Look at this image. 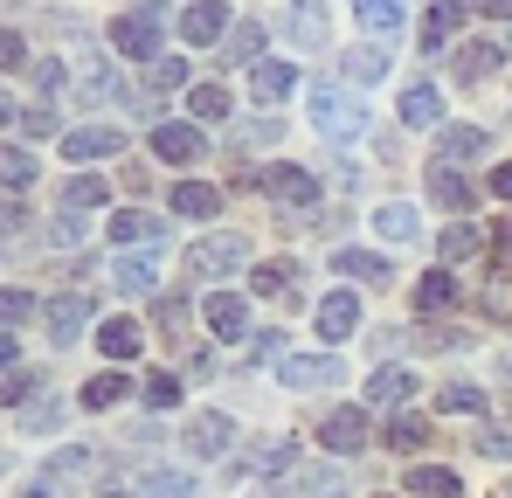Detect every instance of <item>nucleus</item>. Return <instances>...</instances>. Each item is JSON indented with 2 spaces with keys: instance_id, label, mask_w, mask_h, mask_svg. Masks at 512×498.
I'll return each instance as SVG.
<instances>
[{
  "instance_id": "nucleus-12",
  "label": "nucleus",
  "mask_w": 512,
  "mask_h": 498,
  "mask_svg": "<svg viewBox=\"0 0 512 498\" xmlns=\"http://www.w3.org/2000/svg\"><path fill=\"white\" fill-rule=\"evenodd\" d=\"M229 443H236V422H229V415H194V422H187V450H194V457H222V450H229Z\"/></svg>"
},
{
  "instance_id": "nucleus-39",
  "label": "nucleus",
  "mask_w": 512,
  "mask_h": 498,
  "mask_svg": "<svg viewBox=\"0 0 512 498\" xmlns=\"http://www.w3.org/2000/svg\"><path fill=\"white\" fill-rule=\"evenodd\" d=\"M450 298H457V277H450V270H429L423 284H416V305H423V312H443Z\"/></svg>"
},
{
  "instance_id": "nucleus-8",
  "label": "nucleus",
  "mask_w": 512,
  "mask_h": 498,
  "mask_svg": "<svg viewBox=\"0 0 512 498\" xmlns=\"http://www.w3.org/2000/svg\"><path fill=\"white\" fill-rule=\"evenodd\" d=\"M111 284H118V291H160V243L118 256V263H111Z\"/></svg>"
},
{
  "instance_id": "nucleus-27",
  "label": "nucleus",
  "mask_w": 512,
  "mask_h": 498,
  "mask_svg": "<svg viewBox=\"0 0 512 498\" xmlns=\"http://www.w3.org/2000/svg\"><path fill=\"white\" fill-rule=\"evenodd\" d=\"M457 21H464V7H457V0H436V7L423 14V42H429V56H436V49H443V42L457 35Z\"/></svg>"
},
{
  "instance_id": "nucleus-53",
  "label": "nucleus",
  "mask_w": 512,
  "mask_h": 498,
  "mask_svg": "<svg viewBox=\"0 0 512 498\" xmlns=\"http://www.w3.org/2000/svg\"><path fill=\"white\" fill-rule=\"evenodd\" d=\"M250 353H256V360H277V353H284V332H263Z\"/></svg>"
},
{
  "instance_id": "nucleus-28",
  "label": "nucleus",
  "mask_w": 512,
  "mask_h": 498,
  "mask_svg": "<svg viewBox=\"0 0 512 498\" xmlns=\"http://www.w3.org/2000/svg\"><path fill=\"white\" fill-rule=\"evenodd\" d=\"M381 77H388V49H374V42L346 49V83H381Z\"/></svg>"
},
{
  "instance_id": "nucleus-2",
  "label": "nucleus",
  "mask_w": 512,
  "mask_h": 498,
  "mask_svg": "<svg viewBox=\"0 0 512 498\" xmlns=\"http://www.w3.org/2000/svg\"><path fill=\"white\" fill-rule=\"evenodd\" d=\"M160 35H167L160 0H139L132 14L111 21V49H118V56H139V63H160Z\"/></svg>"
},
{
  "instance_id": "nucleus-19",
  "label": "nucleus",
  "mask_w": 512,
  "mask_h": 498,
  "mask_svg": "<svg viewBox=\"0 0 512 498\" xmlns=\"http://www.w3.org/2000/svg\"><path fill=\"white\" fill-rule=\"evenodd\" d=\"M84 471H97V450H84V443H63L56 457H49V471H42V485H70V478H84Z\"/></svg>"
},
{
  "instance_id": "nucleus-4",
  "label": "nucleus",
  "mask_w": 512,
  "mask_h": 498,
  "mask_svg": "<svg viewBox=\"0 0 512 498\" xmlns=\"http://www.w3.org/2000/svg\"><path fill=\"white\" fill-rule=\"evenodd\" d=\"M346 381V367H340V353L326 346V353H291L284 367H277V388H340Z\"/></svg>"
},
{
  "instance_id": "nucleus-26",
  "label": "nucleus",
  "mask_w": 512,
  "mask_h": 498,
  "mask_svg": "<svg viewBox=\"0 0 512 498\" xmlns=\"http://www.w3.org/2000/svg\"><path fill=\"white\" fill-rule=\"evenodd\" d=\"M353 14H360V28H367V35H381V42L402 28V0H353Z\"/></svg>"
},
{
  "instance_id": "nucleus-7",
  "label": "nucleus",
  "mask_w": 512,
  "mask_h": 498,
  "mask_svg": "<svg viewBox=\"0 0 512 498\" xmlns=\"http://www.w3.org/2000/svg\"><path fill=\"white\" fill-rule=\"evenodd\" d=\"M319 443H326L333 457H360V450H367V415L360 409H333L326 429H319Z\"/></svg>"
},
{
  "instance_id": "nucleus-22",
  "label": "nucleus",
  "mask_w": 512,
  "mask_h": 498,
  "mask_svg": "<svg viewBox=\"0 0 512 498\" xmlns=\"http://www.w3.org/2000/svg\"><path fill=\"white\" fill-rule=\"evenodd\" d=\"M215 208H222V194H215L208 180H180V187H173V215L201 222V215H215Z\"/></svg>"
},
{
  "instance_id": "nucleus-14",
  "label": "nucleus",
  "mask_w": 512,
  "mask_h": 498,
  "mask_svg": "<svg viewBox=\"0 0 512 498\" xmlns=\"http://www.w3.org/2000/svg\"><path fill=\"white\" fill-rule=\"evenodd\" d=\"M409 395H416V374H409V367H374V374H367V402H374V409H402Z\"/></svg>"
},
{
  "instance_id": "nucleus-1",
  "label": "nucleus",
  "mask_w": 512,
  "mask_h": 498,
  "mask_svg": "<svg viewBox=\"0 0 512 498\" xmlns=\"http://www.w3.org/2000/svg\"><path fill=\"white\" fill-rule=\"evenodd\" d=\"M312 125H319L326 139L353 146V139H367V104H360L353 90H340V83H312Z\"/></svg>"
},
{
  "instance_id": "nucleus-38",
  "label": "nucleus",
  "mask_w": 512,
  "mask_h": 498,
  "mask_svg": "<svg viewBox=\"0 0 512 498\" xmlns=\"http://www.w3.org/2000/svg\"><path fill=\"white\" fill-rule=\"evenodd\" d=\"M139 498H194V478L187 471H153V478H139Z\"/></svg>"
},
{
  "instance_id": "nucleus-46",
  "label": "nucleus",
  "mask_w": 512,
  "mask_h": 498,
  "mask_svg": "<svg viewBox=\"0 0 512 498\" xmlns=\"http://www.w3.org/2000/svg\"><path fill=\"white\" fill-rule=\"evenodd\" d=\"M28 180H35V160H28V153H21V146H7V187H14V194H21V187H28Z\"/></svg>"
},
{
  "instance_id": "nucleus-32",
  "label": "nucleus",
  "mask_w": 512,
  "mask_h": 498,
  "mask_svg": "<svg viewBox=\"0 0 512 498\" xmlns=\"http://www.w3.org/2000/svg\"><path fill=\"white\" fill-rule=\"evenodd\" d=\"M125 395H132V381H125L118 367H104V374L84 388V409H111V402H125Z\"/></svg>"
},
{
  "instance_id": "nucleus-51",
  "label": "nucleus",
  "mask_w": 512,
  "mask_h": 498,
  "mask_svg": "<svg viewBox=\"0 0 512 498\" xmlns=\"http://www.w3.org/2000/svg\"><path fill=\"white\" fill-rule=\"evenodd\" d=\"M243 139H250V146H277V118H256Z\"/></svg>"
},
{
  "instance_id": "nucleus-58",
  "label": "nucleus",
  "mask_w": 512,
  "mask_h": 498,
  "mask_svg": "<svg viewBox=\"0 0 512 498\" xmlns=\"http://www.w3.org/2000/svg\"><path fill=\"white\" fill-rule=\"evenodd\" d=\"M21 498H63V492L56 485H35V492H21Z\"/></svg>"
},
{
  "instance_id": "nucleus-15",
  "label": "nucleus",
  "mask_w": 512,
  "mask_h": 498,
  "mask_svg": "<svg viewBox=\"0 0 512 498\" xmlns=\"http://www.w3.org/2000/svg\"><path fill=\"white\" fill-rule=\"evenodd\" d=\"M326 35H333L326 0H298V7H291V42H298V49H326Z\"/></svg>"
},
{
  "instance_id": "nucleus-31",
  "label": "nucleus",
  "mask_w": 512,
  "mask_h": 498,
  "mask_svg": "<svg viewBox=\"0 0 512 498\" xmlns=\"http://www.w3.org/2000/svg\"><path fill=\"white\" fill-rule=\"evenodd\" d=\"M291 63H256V77H250V90L263 97V104H277V97H291Z\"/></svg>"
},
{
  "instance_id": "nucleus-35",
  "label": "nucleus",
  "mask_w": 512,
  "mask_h": 498,
  "mask_svg": "<svg viewBox=\"0 0 512 498\" xmlns=\"http://www.w3.org/2000/svg\"><path fill=\"white\" fill-rule=\"evenodd\" d=\"M187 111H194L201 125H222V118H229V90H222V83H201V90L187 97Z\"/></svg>"
},
{
  "instance_id": "nucleus-25",
  "label": "nucleus",
  "mask_w": 512,
  "mask_h": 498,
  "mask_svg": "<svg viewBox=\"0 0 512 498\" xmlns=\"http://www.w3.org/2000/svg\"><path fill=\"white\" fill-rule=\"evenodd\" d=\"M374 229H381L388 243H416V236H423V222H416V208H409V201H388V208L374 215Z\"/></svg>"
},
{
  "instance_id": "nucleus-33",
  "label": "nucleus",
  "mask_w": 512,
  "mask_h": 498,
  "mask_svg": "<svg viewBox=\"0 0 512 498\" xmlns=\"http://www.w3.org/2000/svg\"><path fill=\"white\" fill-rule=\"evenodd\" d=\"M436 409L478 415V409H485V388H478V381H450V388H436Z\"/></svg>"
},
{
  "instance_id": "nucleus-42",
  "label": "nucleus",
  "mask_w": 512,
  "mask_h": 498,
  "mask_svg": "<svg viewBox=\"0 0 512 498\" xmlns=\"http://www.w3.org/2000/svg\"><path fill=\"white\" fill-rule=\"evenodd\" d=\"M146 83H153V90H180V83H187V63H180V56H160V63H146Z\"/></svg>"
},
{
  "instance_id": "nucleus-40",
  "label": "nucleus",
  "mask_w": 512,
  "mask_h": 498,
  "mask_svg": "<svg viewBox=\"0 0 512 498\" xmlns=\"http://www.w3.org/2000/svg\"><path fill=\"white\" fill-rule=\"evenodd\" d=\"M423 443H429L423 415H395V422H388V450H423Z\"/></svg>"
},
{
  "instance_id": "nucleus-6",
  "label": "nucleus",
  "mask_w": 512,
  "mask_h": 498,
  "mask_svg": "<svg viewBox=\"0 0 512 498\" xmlns=\"http://www.w3.org/2000/svg\"><path fill=\"white\" fill-rule=\"evenodd\" d=\"M42 326H49V339H56V346L84 339V326H90V298H77V291H70V298H49V305H42Z\"/></svg>"
},
{
  "instance_id": "nucleus-16",
  "label": "nucleus",
  "mask_w": 512,
  "mask_h": 498,
  "mask_svg": "<svg viewBox=\"0 0 512 498\" xmlns=\"http://www.w3.org/2000/svg\"><path fill=\"white\" fill-rule=\"evenodd\" d=\"M492 139L478 132V125H436V160L443 166H457V160H478Z\"/></svg>"
},
{
  "instance_id": "nucleus-24",
  "label": "nucleus",
  "mask_w": 512,
  "mask_h": 498,
  "mask_svg": "<svg viewBox=\"0 0 512 498\" xmlns=\"http://www.w3.org/2000/svg\"><path fill=\"white\" fill-rule=\"evenodd\" d=\"M409 492L416 498H464V485H457V471H443V464H416V471H409Z\"/></svg>"
},
{
  "instance_id": "nucleus-34",
  "label": "nucleus",
  "mask_w": 512,
  "mask_h": 498,
  "mask_svg": "<svg viewBox=\"0 0 512 498\" xmlns=\"http://www.w3.org/2000/svg\"><path fill=\"white\" fill-rule=\"evenodd\" d=\"M471 450L492 457V464H512V422H485V429L471 436Z\"/></svg>"
},
{
  "instance_id": "nucleus-20",
  "label": "nucleus",
  "mask_w": 512,
  "mask_h": 498,
  "mask_svg": "<svg viewBox=\"0 0 512 498\" xmlns=\"http://www.w3.org/2000/svg\"><path fill=\"white\" fill-rule=\"evenodd\" d=\"M333 270H340V277H360V284H388V277H395V263L374 256V249H340Z\"/></svg>"
},
{
  "instance_id": "nucleus-52",
  "label": "nucleus",
  "mask_w": 512,
  "mask_h": 498,
  "mask_svg": "<svg viewBox=\"0 0 512 498\" xmlns=\"http://www.w3.org/2000/svg\"><path fill=\"white\" fill-rule=\"evenodd\" d=\"M312 498H346V478H326V471H319V478H312Z\"/></svg>"
},
{
  "instance_id": "nucleus-36",
  "label": "nucleus",
  "mask_w": 512,
  "mask_h": 498,
  "mask_svg": "<svg viewBox=\"0 0 512 498\" xmlns=\"http://www.w3.org/2000/svg\"><path fill=\"white\" fill-rule=\"evenodd\" d=\"M291 277H298V263H284V256H277V263H263V270H256L250 284H256V298H291Z\"/></svg>"
},
{
  "instance_id": "nucleus-18",
  "label": "nucleus",
  "mask_w": 512,
  "mask_h": 498,
  "mask_svg": "<svg viewBox=\"0 0 512 498\" xmlns=\"http://www.w3.org/2000/svg\"><path fill=\"white\" fill-rule=\"evenodd\" d=\"M153 153L173 160V166H194L201 160V132H194V125H160V132H153Z\"/></svg>"
},
{
  "instance_id": "nucleus-29",
  "label": "nucleus",
  "mask_w": 512,
  "mask_h": 498,
  "mask_svg": "<svg viewBox=\"0 0 512 498\" xmlns=\"http://www.w3.org/2000/svg\"><path fill=\"white\" fill-rule=\"evenodd\" d=\"M402 118H409V125H436V118H443L436 83H409V90H402Z\"/></svg>"
},
{
  "instance_id": "nucleus-21",
  "label": "nucleus",
  "mask_w": 512,
  "mask_h": 498,
  "mask_svg": "<svg viewBox=\"0 0 512 498\" xmlns=\"http://www.w3.org/2000/svg\"><path fill=\"white\" fill-rule=\"evenodd\" d=\"M499 63H506L499 42H464V49H457V77H464V83H485Z\"/></svg>"
},
{
  "instance_id": "nucleus-45",
  "label": "nucleus",
  "mask_w": 512,
  "mask_h": 498,
  "mask_svg": "<svg viewBox=\"0 0 512 498\" xmlns=\"http://www.w3.org/2000/svg\"><path fill=\"white\" fill-rule=\"evenodd\" d=\"M256 49H263V28H256V21H243V28L229 35V63H250Z\"/></svg>"
},
{
  "instance_id": "nucleus-13",
  "label": "nucleus",
  "mask_w": 512,
  "mask_h": 498,
  "mask_svg": "<svg viewBox=\"0 0 512 498\" xmlns=\"http://www.w3.org/2000/svg\"><path fill=\"white\" fill-rule=\"evenodd\" d=\"M208 332L215 339H243L250 332V305L236 291H208Z\"/></svg>"
},
{
  "instance_id": "nucleus-50",
  "label": "nucleus",
  "mask_w": 512,
  "mask_h": 498,
  "mask_svg": "<svg viewBox=\"0 0 512 498\" xmlns=\"http://www.w3.org/2000/svg\"><path fill=\"white\" fill-rule=\"evenodd\" d=\"M77 236H84V222H77V215H56V229H49V243H77Z\"/></svg>"
},
{
  "instance_id": "nucleus-57",
  "label": "nucleus",
  "mask_w": 512,
  "mask_h": 498,
  "mask_svg": "<svg viewBox=\"0 0 512 498\" xmlns=\"http://www.w3.org/2000/svg\"><path fill=\"white\" fill-rule=\"evenodd\" d=\"M492 374H499V388L512 395V353H499V360H492Z\"/></svg>"
},
{
  "instance_id": "nucleus-41",
  "label": "nucleus",
  "mask_w": 512,
  "mask_h": 498,
  "mask_svg": "<svg viewBox=\"0 0 512 498\" xmlns=\"http://www.w3.org/2000/svg\"><path fill=\"white\" fill-rule=\"evenodd\" d=\"M14 111V132H56V111L49 104H7Z\"/></svg>"
},
{
  "instance_id": "nucleus-37",
  "label": "nucleus",
  "mask_w": 512,
  "mask_h": 498,
  "mask_svg": "<svg viewBox=\"0 0 512 498\" xmlns=\"http://www.w3.org/2000/svg\"><path fill=\"white\" fill-rule=\"evenodd\" d=\"M291 464H298V450H291L284 436H263L250 450V471H291Z\"/></svg>"
},
{
  "instance_id": "nucleus-17",
  "label": "nucleus",
  "mask_w": 512,
  "mask_h": 498,
  "mask_svg": "<svg viewBox=\"0 0 512 498\" xmlns=\"http://www.w3.org/2000/svg\"><path fill=\"white\" fill-rule=\"evenodd\" d=\"M167 236V222H153L146 208H125V215H111V243H132V249H153Z\"/></svg>"
},
{
  "instance_id": "nucleus-54",
  "label": "nucleus",
  "mask_w": 512,
  "mask_h": 498,
  "mask_svg": "<svg viewBox=\"0 0 512 498\" xmlns=\"http://www.w3.org/2000/svg\"><path fill=\"white\" fill-rule=\"evenodd\" d=\"M478 243V236H471V229H450V236H443V256H464V249Z\"/></svg>"
},
{
  "instance_id": "nucleus-5",
  "label": "nucleus",
  "mask_w": 512,
  "mask_h": 498,
  "mask_svg": "<svg viewBox=\"0 0 512 498\" xmlns=\"http://www.w3.org/2000/svg\"><path fill=\"white\" fill-rule=\"evenodd\" d=\"M263 194L284 201V208H305V201H319V173H305V166H270V173H263Z\"/></svg>"
},
{
  "instance_id": "nucleus-23",
  "label": "nucleus",
  "mask_w": 512,
  "mask_h": 498,
  "mask_svg": "<svg viewBox=\"0 0 512 498\" xmlns=\"http://www.w3.org/2000/svg\"><path fill=\"white\" fill-rule=\"evenodd\" d=\"M429 201H443V208H471V180L450 173L443 160H429Z\"/></svg>"
},
{
  "instance_id": "nucleus-3",
  "label": "nucleus",
  "mask_w": 512,
  "mask_h": 498,
  "mask_svg": "<svg viewBox=\"0 0 512 498\" xmlns=\"http://www.w3.org/2000/svg\"><path fill=\"white\" fill-rule=\"evenodd\" d=\"M250 263V243L243 236H208V243L187 249V277H201V284H215V277H236Z\"/></svg>"
},
{
  "instance_id": "nucleus-30",
  "label": "nucleus",
  "mask_w": 512,
  "mask_h": 498,
  "mask_svg": "<svg viewBox=\"0 0 512 498\" xmlns=\"http://www.w3.org/2000/svg\"><path fill=\"white\" fill-rule=\"evenodd\" d=\"M97 339H104V353H111V360H132V353L146 346V332L132 326V319H104V332H97Z\"/></svg>"
},
{
  "instance_id": "nucleus-56",
  "label": "nucleus",
  "mask_w": 512,
  "mask_h": 498,
  "mask_svg": "<svg viewBox=\"0 0 512 498\" xmlns=\"http://www.w3.org/2000/svg\"><path fill=\"white\" fill-rule=\"evenodd\" d=\"M478 14H499V21H512V0H471Z\"/></svg>"
},
{
  "instance_id": "nucleus-55",
  "label": "nucleus",
  "mask_w": 512,
  "mask_h": 498,
  "mask_svg": "<svg viewBox=\"0 0 512 498\" xmlns=\"http://www.w3.org/2000/svg\"><path fill=\"white\" fill-rule=\"evenodd\" d=\"M492 194H499V201H512V166H492Z\"/></svg>"
},
{
  "instance_id": "nucleus-49",
  "label": "nucleus",
  "mask_w": 512,
  "mask_h": 498,
  "mask_svg": "<svg viewBox=\"0 0 512 498\" xmlns=\"http://www.w3.org/2000/svg\"><path fill=\"white\" fill-rule=\"evenodd\" d=\"M0 63H7V70H21V63H28V42H21L14 28H7V42H0Z\"/></svg>"
},
{
  "instance_id": "nucleus-48",
  "label": "nucleus",
  "mask_w": 512,
  "mask_h": 498,
  "mask_svg": "<svg viewBox=\"0 0 512 498\" xmlns=\"http://www.w3.org/2000/svg\"><path fill=\"white\" fill-rule=\"evenodd\" d=\"M21 422L28 429H56L63 422V402H35V409H21Z\"/></svg>"
},
{
  "instance_id": "nucleus-11",
  "label": "nucleus",
  "mask_w": 512,
  "mask_h": 498,
  "mask_svg": "<svg viewBox=\"0 0 512 498\" xmlns=\"http://www.w3.org/2000/svg\"><path fill=\"white\" fill-rule=\"evenodd\" d=\"M222 28H229V7H222V0H194V7L180 14V35H187L194 49H208V42H222Z\"/></svg>"
},
{
  "instance_id": "nucleus-10",
  "label": "nucleus",
  "mask_w": 512,
  "mask_h": 498,
  "mask_svg": "<svg viewBox=\"0 0 512 498\" xmlns=\"http://www.w3.org/2000/svg\"><path fill=\"white\" fill-rule=\"evenodd\" d=\"M63 153H70V160H118V153H125V132H118V125H84V132L63 139Z\"/></svg>"
},
{
  "instance_id": "nucleus-44",
  "label": "nucleus",
  "mask_w": 512,
  "mask_h": 498,
  "mask_svg": "<svg viewBox=\"0 0 512 498\" xmlns=\"http://www.w3.org/2000/svg\"><path fill=\"white\" fill-rule=\"evenodd\" d=\"M139 395H146V409H180V381H173V374H153Z\"/></svg>"
},
{
  "instance_id": "nucleus-9",
  "label": "nucleus",
  "mask_w": 512,
  "mask_h": 498,
  "mask_svg": "<svg viewBox=\"0 0 512 498\" xmlns=\"http://www.w3.org/2000/svg\"><path fill=\"white\" fill-rule=\"evenodd\" d=\"M353 326H360L353 291H326V298H319V339H326V346H340V339H353Z\"/></svg>"
},
{
  "instance_id": "nucleus-47",
  "label": "nucleus",
  "mask_w": 512,
  "mask_h": 498,
  "mask_svg": "<svg viewBox=\"0 0 512 498\" xmlns=\"http://www.w3.org/2000/svg\"><path fill=\"white\" fill-rule=\"evenodd\" d=\"M153 326H160V332H180V326H187V305H180V298H160V305H153Z\"/></svg>"
},
{
  "instance_id": "nucleus-59",
  "label": "nucleus",
  "mask_w": 512,
  "mask_h": 498,
  "mask_svg": "<svg viewBox=\"0 0 512 498\" xmlns=\"http://www.w3.org/2000/svg\"><path fill=\"white\" fill-rule=\"evenodd\" d=\"M506 498H512V492H506Z\"/></svg>"
},
{
  "instance_id": "nucleus-43",
  "label": "nucleus",
  "mask_w": 512,
  "mask_h": 498,
  "mask_svg": "<svg viewBox=\"0 0 512 498\" xmlns=\"http://www.w3.org/2000/svg\"><path fill=\"white\" fill-rule=\"evenodd\" d=\"M63 201H70V208H97V201H104V180H97V173H77V180L63 187Z\"/></svg>"
}]
</instances>
